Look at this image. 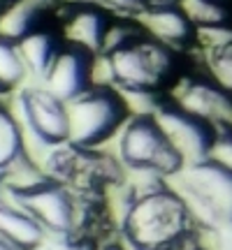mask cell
<instances>
[{"mask_svg": "<svg viewBox=\"0 0 232 250\" xmlns=\"http://www.w3.org/2000/svg\"><path fill=\"white\" fill-rule=\"evenodd\" d=\"M21 155H26L21 125L17 123L14 114H9L5 107H0V174L7 167H12Z\"/></svg>", "mask_w": 232, "mask_h": 250, "instance_id": "16", "label": "cell"}, {"mask_svg": "<svg viewBox=\"0 0 232 250\" xmlns=\"http://www.w3.org/2000/svg\"><path fill=\"white\" fill-rule=\"evenodd\" d=\"M19 111L28 130L45 146H61L68 142L70 121L68 102L56 98L49 88H28L19 95Z\"/></svg>", "mask_w": 232, "mask_h": 250, "instance_id": "8", "label": "cell"}, {"mask_svg": "<svg viewBox=\"0 0 232 250\" xmlns=\"http://www.w3.org/2000/svg\"><path fill=\"white\" fill-rule=\"evenodd\" d=\"M12 202L26 208L45 227L46 234H54L56 239L77 236V204L61 181H46L45 186L30 192L12 197Z\"/></svg>", "mask_w": 232, "mask_h": 250, "instance_id": "7", "label": "cell"}, {"mask_svg": "<svg viewBox=\"0 0 232 250\" xmlns=\"http://www.w3.org/2000/svg\"><path fill=\"white\" fill-rule=\"evenodd\" d=\"M0 236L14 250H40L46 243V229L12 199H0Z\"/></svg>", "mask_w": 232, "mask_h": 250, "instance_id": "11", "label": "cell"}, {"mask_svg": "<svg viewBox=\"0 0 232 250\" xmlns=\"http://www.w3.org/2000/svg\"><path fill=\"white\" fill-rule=\"evenodd\" d=\"M77 2H86V5H93V7L109 9V12H116V14H133V17L144 7L142 0H77Z\"/></svg>", "mask_w": 232, "mask_h": 250, "instance_id": "22", "label": "cell"}, {"mask_svg": "<svg viewBox=\"0 0 232 250\" xmlns=\"http://www.w3.org/2000/svg\"><path fill=\"white\" fill-rule=\"evenodd\" d=\"M118 155L125 167L161 179H172L186 167L153 116H130L121 130Z\"/></svg>", "mask_w": 232, "mask_h": 250, "instance_id": "4", "label": "cell"}, {"mask_svg": "<svg viewBox=\"0 0 232 250\" xmlns=\"http://www.w3.org/2000/svg\"><path fill=\"white\" fill-rule=\"evenodd\" d=\"M172 186L186 199L200 227L232 223V171L205 160L184 167L172 176Z\"/></svg>", "mask_w": 232, "mask_h": 250, "instance_id": "3", "label": "cell"}, {"mask_svg": "<svg viewBox=\"0 0 232 250\" xmlns=\"http://www.w3.org/2000/svg\"><path fill=\"white\" fill-rule=\"evenodd\" d=\"M46 5L49 0H14L0 14V37L9 42H21L26 35H30L33 21Z\"/></svg>", "mask_w": 232, "mask_h": 250, "instance_id": "14", "label": "cell"}, {"mask_svg": "<svg viewBox=\"0 0 232 250\" xmlns=\"http://www.w3.org/2000/svg\"><path fill=\"white\" fill-rule=\"evenodd\" d=\"M130 250H179L200 234V223L174 186H149L130 195L121 220Z\"/></svg>", "mask_w": 232, "mask_h": 250, "instance_id": "1", "label": "cell"}, {"mask_svg": "<svg viewBox=\"0 0 232 250\" xmlns=\"http://www.w3.org/2000/svg\"><path fill=\"white\" fill-rule=\"evenodd\" d=\"M221 127H228V130H232V109H230V116H228V121H225V125H221Z\"/></svg>", "mask_w": 232, "mask_h": 250, "instance_id": "26", "label": "cell"}, {"mask_svg": "<svg viewBox=\"0 0 232 250\" xmlns=\"http://www.w3.org/2000/svg\"><path fill=\"white\" fill-rule=\"evenodd\" d=\"M209 72L218 88H223L232 98V44L221 51H214L209 58Z\"/></svg>", "mask_w": 232, "mask_h": 250, "instance_id": "19", "label": "cell"}, {"mask_svg": "<svg viewBox=\"0 0 232 250\" xmlns=\"http://www.w3.org/2000/svg\"><path fill=\"white\" fill-rule=\"evenodd\" d=\"M209 160L216 162L223 169L232 171V130H228V127L218 130L214 146H211V153H209Z\"/></svg>", "mask_w": 232, "mask_h": 250, "instance_id": "21", "label": "cell"}, {"mask_svg": "<svg viewBox=\"0 0 232 250\" xmlns=\"http://www.w3.org/2000/svg\"><path fill=\"white\" fill-rule=\"evenodd\" d=\"M95 250H130V248H123L118 243H107V246H95Z\"/></svg>", "mask_w": 232, "mask_h": 250, "instance_id": "24", "label": "cell"}, {"mask_svg": "<svg viewBox=\"0 0 232 250\" xmlns=\"http://www.w3.org/2000/svg\"><path fill=\"white\" fill-rule=\"evenodd\" d=\"M200 241L207 250H232V223L200 227Z\"/></svg>", "mask_w": 232, "mask_h": 250, "instance_id": "20", "label": "cell"}, {"mask_svg": "<svg viewBox=\"0 0 232 250\" xmlns=\"http://www.w3.org/2000/svg\"><path fill=\"white\" fill-rule=\"evenodd\" d=\"M128 116L130 111L118 90L107 86H91L79 98L68 102V144L81 151L95 148L102 142H107L116 130H121L130 121Z\"/></svg>", "mask_w": 232, "mask_h": 250, "instance_id": "2", "label": "cell"}, {"mask_svg": "<svg viewBox=\"0 0 232 250\" xmlns=\"http://www.w3.org/2000/svg\"><path fill=\"white\" fill-rule=\"evenodd\" d=\"M137 23L149 33V35L165 46L184 44L190 35V21H188L179 7H167V5H144L137 14Z\"/></svg>", "mask_w": 232, "mask_h": 250, "instance_id": "12", "label": "cell"}, {"mask_svg": "<svg viewBox=\"0 0 232 250\" xmlns=\"http://www.w3.org/2000/svg\"><path fill=\"white\" fill-rule=\"evenodd\" d=\"M153 118L161 125L162 134L167 137L172 148L181 155L186 167L209 160L214 139L218 134L214 123L193 116L184 109H179L177 104H172V107H162L161 104V109L153 114Z\"/></svg>", "mask_w": 232, "mask_h": 250, "instance_id": "6", "label": "cell"}, {"mask_svg": "<svg viewBox=\"0 0 232 250\" xmlns=\"http://www.w3.org/2000/svg\"><path fill=\"white\" fill-rule=\"evenodd\" d=\"M93 83V62L81 51H63L54 58L45 74V88H49L63 102L79 98Z\"/></svg>", "mask_w": 232, "mask_h": 250, "instance_id": "10", "label": "cell"}, {"mask_svg": "<svg viewBox=\"0 0 232 250\" xmlns=\"http://www.w3.org/2000/svg\"><path fill=\"white\" fill-rule=\"evenodd\" d=\"M162 2H167V0H151V5H162Z\"/></svg>", "mask_w": 232, "mask_h": 250, "instance_id": "27", "label": "cell"}, {"mask_svg": "<svg viewBox=\"0 0 232 250\" xmlns=\"http://www.w3.org/2000/svg\"><path fill=\"white\" fill-rule=\"evenodd\" d=\"M26 62L21 58L17 42L0 37V90H12L26 77Z\"/></svg>", "mask_w": 232, "mask_h": 250, "instance_id": "17", "label": "cell"}, {"mask_svg": "<svg viewBox=\"0 0 232 250\" xmlns=\"http://www.w3.org/2000/svg\"><path fill=\"white\" fill-rule=\"evenodd\" d=\"M112 70L114 88L153 90L170 70V49L161 42H130L105 54Z\"/></svg>", "mask_w": 232, "mask_h": 250, "instance_id": "5", "label": "cell"}, {"mask_svg": "<svg viewBox=\"0 0 232 250\" xmlns=\"http://www.w3.org/2000/svg\"><path fill=\"white\" fill-rule=\"evenodd\" d=\"M177 7L197 28L225 23V9L218 0H177Z\"/></svg>", "mask_w": 232, "mask_h": 250, "instance_id": "18", "label": "cell"}, {"mask_svg": "<svg viewBox=\"0 0 232 250\" xmlns=\"http://www.w3.org/2000/svg\"><path fill=\"white\" fill-rule=\"evenodd\" d=\"M17 44H19L21 58H23L28 70L35 72L37 77L45 79V74L49 72L54 58L58 56L56 54L54 42L46 35H42V33H30V35H26L21 42H17Z\"/></svg>", "mask_w": 232, "mask_h": 250, "instance_id": "15", "label": "cell"}, {"mask_svg": "<svg viewBox=\"0 0 232 250\" xmlns=\"http://www.w3.org/2000/svg\"><path fill=\"white\" fill-rule=\"evenodd\" d=\"M174 104L197 118L214 125H225L232 109V98L216 83L207 81H181L174 90Z\"/></svg>", "mask_w": 232, "mask_h": 250, "instance_id": "9", "label": "cell"}, {"mask_svg": "<svg viewBox=\"0 0 232 250\" xmlns=\"http://www.w3.org/2000/svg\"><path fill=\"white\" fill-rule=\"evenodd\" d=\"M105 33H107L105 19H102V14L95 12V9L77 12V14L68 21V26H65L68 40L74 42L81 51H89V54H102Z\"/></svg>", "mask_w": 232, "mask_h": 250, "instance_id": "13", "label": "cell"}, {"mask_svg": "<svg viewBox=\"0 0 232 250\" xmlns=\"http://www.w3.org/2000/svg\"><path fill=\"white\" fill-rule=\"evenodd\" d=\"M0 250H14V248H12V246H9V243L5 241L2 236H0Z\"/></svg>", "mask_w": 232, "mask_h": 250, "instance_id": "25", "label": "cell"}, {"mask_svg": "<svg viewBox=\"0 0 232 250\" xmlns=\"http://www.w3.org/2000/svg\"><path fill=\"white\" fill-rule=\"evenodd\" d=\"M40 250H95V243L86 241L81 236H63V239H56V243L51 246H42Z\"/></svg>", "mask_w": 232, "mask_h": 250, "instance_id": "23", "label": "cell"}]
</instances>
